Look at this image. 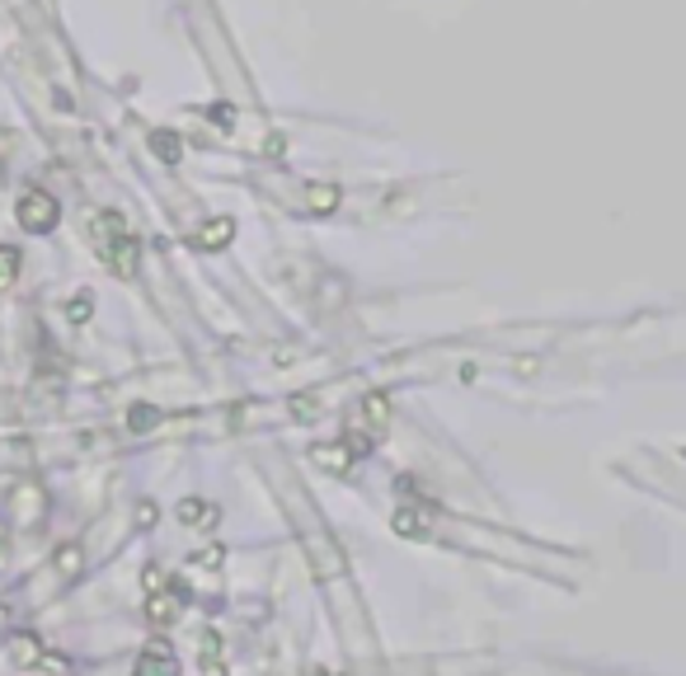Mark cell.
Wrapping results in <instances>:
<instances>
[{
	"label": "cell",
	"instance_id": "e0dca14e",
	"mask_svg": "<svg viewBox=\"0 0 686 676\" xmlns=\"http://www.w3.org/2000/svg\"><path fill=\"white\" fill-rule=\"evenodd\" d=\"M137 522H146V526L155 522V508H151V502H142V508H137Z\"/></svg>",
	"mask_w": 686,
	"mask_h": 676
},
{
	"label": "cell",
	"instance_id": "7c38bea8",
	"mask_svg": "<svg viewBox=\"0 0 686 676\" xmlns=\"http://www.w3.org/2000/svg\"><path fill=\"white\" fill-rule=\"evenodd\" d=\"M90 301H95V296H90V292H81V296H75V306H71V320H90V310H95Z\"/></svg>",
	"mask_w": 686,
	"mask_h": 676
},
{
	"label": "cell",
	"instance_id": "8992f818",
	"mask_svg": "<svg viewBox=\"0 0 686 676\" xmlns=\"http://www.w3.org/2000/svg\"><path fill=\"white\" fill-rule=\"evenodd\" d=\"M5 657L20 672H34L38 667V657H43V643H38V635H14L10 643H5Z\"/></svg>",
	"mask_w": 686,
	"mask_h": 676
},
{
	"label": "cell",
	"instance_id": "30bf717a",
	"mask_svg": "<svg viewBox=\"0 0 686 676\" xmlns=\"http://www.w3.org/2000/svg\"><path fill=\"white\" fill-rule=\"evenodd\" d=\"M155 423H161V414H155L151 404H137L132 418H128V428H132V432H146V428H155Z\"/></svg>",
	"mask_w": 686,
	"mask_h": 676
},
{
	"label": "cell",
	"instance_id": "52a82bcc",
	"mask_svg": "<svg viewBox=\"0 0 686 676\" xmlns=\"http://www.w3.org/2000/svg\"><path fill=\"white\" fill-rule=\"evenodd\" d=\"M179 522L193 526V531H212L216 508H212V502H202V498H184V502H179Z\"/></svg>",
	"mask_w": 686,
	"mask_h": 676
},
{
	"label": "cell",
	"instance_id": "d6986e66",
	"mask_svg": "<svg viewBox=\"0 0 686 676\" xmlns=\"http://www.w3.org/2000/svg\"><path fill=\"white\" fill-rule=\"evenodd\" d=\"M306 676H324V672H306Z\"/></svg>",
	"mask_w": 686,
	"mask_h": 676
},
{
	"label": "cell",
	"instance_id": "5b68a950",
	"mask_svg": "<svg viewBox=\"0 0 686 676\" xmlns=\"http://www.w3.org/2000/svg\"><path fill=\"white\" fill-rule=\"evenodd\" d=\"M10 512H14V522L20 526H38L43 522V494L34 489V484H24V489L10 498Z\"/></svg>",
	"mask_w": 686,
	"mask_h": 676
},
{
	"label": "cell",
	"instance_id": "8fae6325",
	"mask_svg": "<svg viewBox=\"0 0 686 676\" xmlns=\"http://www.w3.org/2000/svg\"><path fill=\"white\" fill-rule=\"evenodd\" d=\"M395 531H400V536H424V517L404 508V512H395Z\"/></svg>",
	"mask_w": 686,
	"mask_h": 676
},
{
	"label": "cell",
	"instance_id": "9c48e42d",
	"mask_svg": "<svg viewBox=\"0 0 686 676\" xmlns=\"http://www.w3.org/2000/svg\"><path fill=\"white\" fill-rule=\"evenodd\" d=\"M14 282H20V249L0 245V292H10Z\"/></svg>",
	"mask_w": 686,
	"mask_h": 676
},
{
	"label": "cell",
	"instance_id": "9a60e30c",
	"mask_svg": "<svg viewBox=\"0 0 686 676\" xmlns=\"http://www.w3.org/2000/svg\"><path fill=\"white\" fill-rule=\"evenodd\" d=\"M142 583H146L151 592H161V588H165V573H161V569H155V564H151V569L142 573Z\"/></svg>",
	"mask_w": 686,
	"mask_h": 676
},
{
	"label": "cell",
	"instance_id": "ac0fdd59",
	"mask_svg": "<svg viewBox=\"0 0 686 676\" xmlns=\"http://www.w3.org/2000/svg\"><path fill=\"white\" fill-rule=\"evenodd\" d=\"M10 564V536H0V569Z\"/></svg>",
	"mask_w": 686,
	"mask_h": 676
},
{
	"label": "cell",
	"instance_id": "ba28073f",
	"mask_svg": "<svg viewBox=\"0 0 686 676\" xmlns=\"http://www.w3.org/2000/svg\"><path fill=\"white\" fill-rule=\"evenodd\" d=\"M85 569V549L81 545H61L57 555H52V573L61 578V583H67V578H75Z\"/></svg>",
	"mask_w": 686,
	"mask_h": 676
},
{
	"label": "cell",
	"instance_id": "277c9868",
	"mask_svg": "<svg viewBox=\"0 0 686 676\" xmlns=\"http://www.w3.org/2000/svg\"><path fill=\"white\" fill-rule=\"evenodd\" d=\"M184 616V602H179V592H151L146 596V620L155 625V630H169Z\"/></svg>",
	"mask_w": 686,
	"mask_h": 676
},
{
	"label": "cell",
	"instance_id": "2e32d148",
	"mask_svg": "<svg viewBox=\"0 0 686 676\" xmlns=\"http://www.w3.org/2000/svg\"><path fill=\"white\" fill-rule=\"evenodd\" d=\"M155 146H161V155H165V161H175V137H155Z\"/></svg>",
	"mask_w": 686,
	"mask_h": 676
},
{
	"label": "cell",
	"instance_id": "6da1fadb",
	"mask_svg": "<svg viewBox=\"0 0 686 676\" xmlns=\"http://www.w3.org/2000/svg\"><path fill=\"white\" fill-rule=\"evenodd\" d=\"M95 245H99L104 263H108V269H114L118 277H132V273H137V259H142V245H137V235H128V226H122V216H114V212L95 216Z\"/></svg>",
	"mask_w": 686,
	"mask_h": 676
},
{
	"label": "cell",
	"instance_id": "3957f363",
	"mask_svg": "<svg viewBox=\"0 0 686 676\" xmlns=\"http://www.w3.org/2000/svg\"><path fill=\"white\" fill-rule=\"evenodd\" d=\"M132 676H179V657H175V649H169L165 639H151L146 649H142V657H137Z\"/></svg>",
	"mask_w": 686,
	"mask_h": 676
},
{
	"label": "cell",
	"instance_id": "4fadbf2b",
	"mask_svg": "<svg viewBox=\"0 0 686 676\" xmlns=\"http://www.w3.org/2000/svg\"><path fill=\"white\" fill-rule=\"evenodd\" d=\"M193 564H198V569H216V564H222V549H202V555H193Z\"/></svg>",
	"mask_w": 686,
	"mask_h": 676
},
{
	"label": "cell",
	"instance_id": "5bb4252c",
	"mask_svg": "<svg viewBox=\"0 0 686 676\" xmlns=\"http://www.w3.org/2000/svg\"><path fill=\"white\" fill-rule=\"evenodd\" d=\"M198 667H202V676H226V663H222V657H198Z\"/></svg>",
	"mask_w": 686,
	"mask_h": 676
},
{
	"label": "cell",
	"instance_id": "7a4b0ae2",
	"mask_svg": "<svg viewBox=\"0 0 686 676\" xmlns=\"http://www.w3.org/2000/svg\"><path fill=\"white\" fill-rule=\"evenodd\" d=\"M14 216H20V226H24V230L48 235V230L57 226L61 207H57V198H52V193H43V188H34V193H24V198H20V207H14Z\"/></svg>",
	"mask_w": 686,
	"mask_h": 676
}]
</instances>
